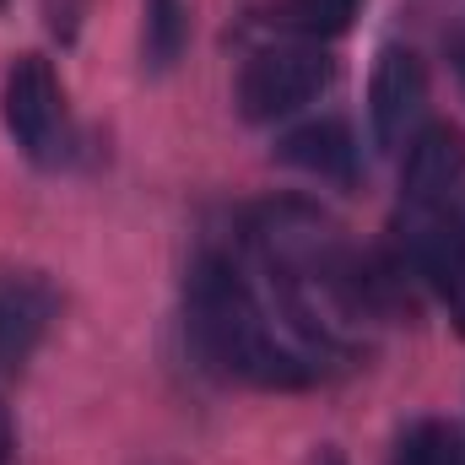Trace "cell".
I'll use <instances>...</instances> for the list:
<instances>
[{
	"label": "cell",
	"mask_w": 465,
	"mask_h": 465,
	"mask_svg": "<svg viewBox=\"0 0 465 465\" xmlns=\"http://www.w3.org/2000/svg\"><path fill=\"white\" fill-rule=\"evenodd\" d=\"M276 157L320 184H336L351 190L357 184V141L341 119H314V124H298L292 135L276 141Z\"/></svg>",
	"instance_id": "7"
},
{
	"label": "cell",
	"mask_w": 465,
	"mask_h": 465,
	"mask_svg": "<svg viewBox=\"0 0 465 465\" xmlns=\"http://www.w3.org/2000/svg\"><path fill=\"white\" fill-rule=\"evenodd\" d=\"M406 223H411V260L422 282L439 292V303L450 309V325L465 336V184L450 206Z\"/></svg>",
	"instance_id": "5"
},
{
	"label": "cell",
	"mask_w": 465,
	"mask_h": 465,
	"mask_svg": "<svg viewBox=\"0 0 465 465\" xmlns=\"http://www.w3.org/2000/svg\"><path fill=\"white\" fill-rule=\"evenodd\" d=\"M184 331H190L195 357L228 384L303 390V384L325 379V362L314 351L276 336L271 309L260 303L249 276L223 254H201L195 260V271L184 282Z\"/></svg>",
	"instance_id": "1"
},
{
	"label": "cell",
	"mask_w": 465,
	"mask_h": 465,
	"mask_svg": "<svg viewBox=\"0 0 465 465\" xmlns=\"http://www.w3.org/2000/svg\"><path fill=\"white\" fill-rule=\"evenodd\" d=\"M11 455H16V428H11V411L0 406V465H11Z\"/></svg>",
	"instance_id": "12"
},
{
	"label": "cell",
	"mask_w": 465,
	"mask_h": 465,
	"mask_svg": "<svg viewBox=\"0 0 465 465\" xmlns=\"http://www.w3.org/2000/svg\"><path fill=\"white\" fill-rule=\"evenodd\" d=\"M465 184V135L455 124H428L406 141V168H401V206L406 217H428L450 206Z\"/></svg>",
	"instance_id": "6"
},
{
	"label": "cell",
	"mask_w": 465,
	"mask_h": 465,
	"mask_svg": "<svg viewBox=\"0 0 465 465\" xmlns=\"http://www.w3.org/2000/svg\"><path fill=\"white\" fill-rule=\"evenodd\" d=\"M336 82V60L320 44H265L238 71V114L249 124H276L314 104Z\"/></svg>",
	"instance_id": "2"
},
{
	"label": "cell",
	"mask_w": 465,
	"mask_h": 465,
	"mask_svg": "<svg viewBox=\"0 0 465 465\" xmlns=\"http://www.w3.org/2000/svg\"><path fill=\"white\" fill-rule=\"evenodd\" d=\"M309 465H347V455H341L336 444H320V450H314V460H309Z\"/></svg>",
	"instance_id": "13"
},
{
	"label": "cell",
	"mask_w": 465,
	"mask_h": 465,
	"mask_svg": "<svg viewBox=\"0 0 465 465\" xmlns=\"http://www.w3.org/2000/svg\"><path fill=\"white\" fill-rule=\"evenodd\" d=\"M428 109V65L417 49L406 44H384L368 76V124H373V146L401 152Z\"/></svg>",
	"instance_id": "4"
},
{
	"label": "cell",
	"mask_w": 465,
	"mask_h": 465,
	"mask_svg": "<svg viewBox=\"0 0 465 465\" xmlns=\"http://www.w3.org/2000/svg\"><path fill=\"white\" fill-rule=\"evenodd\" d=\"M190 44V0H146V22H141V54H146V71L163 76L179 65Z\"/></svg>",
	"instance_id": "9"
},
{
	"label": "cell",
	"mask_w": 465,
	"mask_h": 465,
	"mask_svg": "<svg viewBox=\"0 0 465 465\" xmlns=\"http://www.w3.org/2000/svg\"><path fill=\"white\" fill-rule=\"evenodd\" d=\"M455 71H460V82H465V44L455 38Z\"/></svg>",
	"instance_id": "14"
},
{
	"label": "cell",
	"mask_w": 465,
	"mask_h": 465,
	"mask_svg": "<svg viewBox=\"0 0 465 465\" xmlns=\"http://www.w3.org/2000/svg\"><path fill=\"white\" fill-rule=\"evenodd\" d=\"M44 16H49V33H54V38H76L82 0H44Z\"/></svg>",
	"instance_id": "11"
},
{
	"label": "cell",
	"mask_w": 465,
	"mask_h": 465,
	"mask_svg": "<svg viewBox=\"0 0 465 465\" xmlns=\"http://www.w3.org/2000/svg\"><path fill=\"white\" fill-rule=\"evenodd\" d=\"M362 0H276L265 11L271 27H287L298 33L303 44H325V38H341L351 22H357Z\"/></svg>",
	"instance_id": "8"
},
{
	"label": "cell",
	"mask_w": 465,
	"mask_h": 465,
	"mask_svg": "<svg viewBox=\"0 0 465 465\" xmlns=\"http://www.w3.org/2000/svg\"><path fill=\"white\" fill-rule=\"evenodd\" d=\"M0 119L16 152L38 168H54L71 146V114H65V87L44 54H22L5 71L0 87Z\"/></svg>",
	"instance_id": "3"
},
{
	"label": "cell",
	"mask_w": 465,
	"mask_h": 465,
	"mask_svg": "<svg viewBox=\"0 0 465 465\" xmlns=\"http://www.w3.org/2000/svg\"><path fill=\"white\" fill-rule=\"evenodd\" d=\"M390 465H465L460 428L450 417H417L401 428Z\"/></svg>",
	"instance_id": "10"
}]
</instances>
